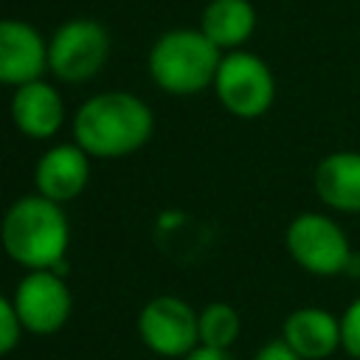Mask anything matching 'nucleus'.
Here are the masks:
<instances>
[{
	"mask_svg": "<svg viewBox=\"0 0 360 360\" xmlns=\"http://www.w3.org/2000/svg\"><path fill=\"white\" fill-rule=\"evenodd\" d=\"M284 245L298 267H304L312 276H338L346 273V264L352 259V248L340 225L323 214L307 211L298 214L284 233Z\"/></svg>",
	"mask_w": 360,
	"mask_h": 360,
	"instance_id": "nucleus-6",
	"label": "nucleus"
},
{
	"mask_svg": "<svg viewBox=\"0 0 360 360\" xmlns=\"http://www.w3.org/2000/svg\"><path fill=\"white\" fill-rule=\"evenodd\" d=\"M110 56V34L98 20L76 17L48 39V70L68 84L93 79Z\"/></svg>",
	"mask_w": 360,
	"mask_h": 360,
	"instance_id": "nucleus-5",
	"label": "nucleus"
},
{
	"mask_svg": "<svg viewBox=\"0 0 360 360\" xmlns=\"http://www.w3.org/2000/svg\"><path fill=\"white\" fill-rule=\"evenodd\" d=\"M253 360H301L281 338L278 340H270V343H264L256 354H253Z\"/></svg>",
	"mask_w": 360,
	"mask_h": 360,
	"instance_id": "nucleus-18",
	"label": "nucleus"
},
{
	"mask_svg": "<svg viewBox=\"0 0 360 360\" xmlns=\"http://www.w3.org/2000/svg\"><path fill=\"white\" fill-rule=\"evenodd\" d=\"M197 315L200 312L177 295H155L138 315V335L143 346L160 357H186L200 346Z\"/></svg>",
	"mask_w": 360,
	"mask_h": 360,
	"instance_id": "nucleus-7",
	"label": "nucleus"
},
{
	"mask_svg": "<svg viewBox=\"0 0 360 360\" xmlns=\"http://www.w3.org/2000/svg\"><path fill=\"white\" fill-rule=\"evenodd\" d=\"M318 197L346 214H360V152H332L315 169Z\"/></svg>",
	"mask_w": 360,
	"mask_h": 360,
	"instance_id": "nucleus-13",
	"label": "nucleus"
},
{
	"mask_svg": "<svg viewBox=\"0 0 360 360\" xmlns=\"http://www.w3.org/2000/svg\"><path fill=\"white\" fill-rule=\"evenodd\" d=\"M0 245L11 262L25 270H51L68 276L70 222L59 202L28 194L14 200L0 222Z\"/></svg>",
	"mask_w": 360,
	"mask_h": 360,
	"instance_id": "nucleus-1",
	"label": "nucleus"
},
{
	"mask_svg": "<svg viewBox=\"0 0 360 360\" xmlns=\"http://www.w3.org/2000/svg\"><path fill=\"white\" fill-rule=\"evenodd\" d=\"M90 183V155L79 143L51 146L34 166L37 194L65 205L76 200Z\"/></svg>",
	"mask_w": 360,
	"mask_h": 360,
	"instance_id": "nucleus-10",
	"label": "nucleus"
},
{
	"mask_svg": "<svg viewBox=\"0 0 360 360\" xmlns=\"http://www.w3.org/2000/svg\"><path fill=\"white\" fill-rule=\"evenodd\" d=\"M340 346L349 357L360 360V298H354L340 315Z\"/></svg>",
	"mask_w": 360,
	"mask_h": 360,
	"instance_id": "nucleus-17",
	"label": "nucleus"
},
{
	"mask_svg": "<svg viewBox=\"0 0 360 360\" xmlns=\"http://www.w3.org/2000/svg\"><path fill=\"white\" fill-rule=\"evenodd\" d=\"M8 112H11L17 132H22L25 138H34V141L53 138L65 124V101H62L59 90L53 84H48L45 79L14 87Z\"/></svg>",
	"mask_w": 360,
	"mask_h": 360,
	"instance_id": "nucleus-11",
	"label": "nucleus"
},
{
	"mask_svg": "<svg viewBox=\"0 0 360 360\" xmlns=\"http://www.w3.org/2000/svg\"><path fill=\"white\" fill-rule=\"evenodd\" d=\"M197 329H200V346L231 349L239 338V329H242L239 312L225 301H214V304L200 309Z\"/></svg>",
	"mask_w": 360,
	"mask_h": 360,
	"instance_id": "nucleus-15",
	"label": "nucleus"
},
{
	"mask_svg": "<svg viewBox=\"0 0 360 360\" xmlns=\"http://www.w3.org/2000/svg\"><path fill=\"white\" fill-rule=\"evenodd\" d=\"M22 332H25V329H22V323H20V318H17L14 301H8V298L0 295V357L8 354V352L20 343Z\"/></svg>",
	"mask_w": 360,
	"mask_h": 360,
	"instance_id": "nucleus-16",
	"label": "nucleus"
},
{
	"mask_svg": "<svg viewBox=\"0 0 360 360\" xmlns=\"http://www.w3.org/2000/svg\"><path fill=\"white\" fill-rule=\"evenodd\" d=\"M183 360H233L231 349H211V346H197L194 352H188Z\"/></svg>",
	"mask_w": 360,
	"mask_h": 360,
	"instance_id": "nucleus-19",
	"label": "nucleus"
},
{
	"mask_svg": "<svg viewBox=\"0 0 360 360\" xmlns=\"http://www.w3.org/2000/svg\"><path fill=\"white\" fill-rule=\"evenodd\" d=\"M48 70V45L42 34L22 20H0V84L20 87L42 79Z\"/></svg>",
	"mask_w": 360,
	"mask_h": 360,
	"instance_id": "nucleus-9",
	"label": "nucleus"
},
{
	"mask_svg": "<svg viewBox=\"0 0 360 360\" xmlns=\"http://www.w3.org/2000/svg\"><path fill=\"white\" fill-rule=\"evenodd\" d=\"M222 51L200 28H172L149 51L152 82L172 96H194L214 84Z\"/></svg>",
	"mask_w": 360,
	"mask_h": 360,
	"instance_id": "nucleus-3",
	"label": "nucleus"
},
{
	"mask_svg": "<svg viewBox=\"0 0 360 360\" xmlns=\"http://www.w3.org/2000/svg\"><path fill=\"white\" fill-rule=\"evenodd\" d=\"M14 309L25 332L31 335H56L73 309L70 290L65 276L51 270H28L14 287Z\"/></svg>",
	"mask_w": 360,
	"mask_h": 360,
	"instance_id": "nucleus-8",
	"label": "nucleus"
},
{
	"mask_svg": "<svg viewBox=\"0 0 360 360\" xmlns=\"http://www.w3.org/2000/svg\"><path fill=\"white\" fill-rule=\"evenodd\" d=\"M200 31L219 51H239L256 31V8L250 0H211L202 8Z\"/></svg>",
	"mask_w": 360,
	"mask_h": 360,
	"instance_id": "nucleus-14",
	"label": "nucleus"
},
{
	"mask_svg": "<svg viewBox=\"0 0 360 360\" xmlns=\"http://www.w3.org/2000/svg\"><path fill=\"white\" fill-rule=\"evenodd\" d=\"M281 340L301 360H323L340 346V318L321 307H298L284 318Z\"/></svg>",
	"mask_w": 360,
	"mask_h": 360,
	"instance_id": "nucleus-12",
	"label": "nucleus"
},
{
	"mask_svg": "<svg viewBox=\"0 0 360 360\" xmlns=\"http://www.w3.org/2000/svg\"><path fill=\"white\" fill-rule=\"evenodd\" d=\"M214 93L236 118H259L273 107L276 79L267 62L250 51H228L219 62Z\"/></svg>",
	"mask_w": 360,
	"mask_h": 360,
	"instance_id": "nucleus-4",
	"label": "nucleus"
},
{
	"mask_svg": "<svg viewBox=\"0 0 360 360\" xmlns=\"http://www.w3.org/2000/svg\"><path fill=\"white\" fill-rule=\"evenodd\" d=\"M155 129L152 110L127 90L87 98L73 115V138L90 158H124L138 152Z\"/></svg>",
	"mask_w": 360,
	"mask_h": 360,
	"instance_id": "nucleus-2",
	"label": "nucleus"
}]
</instances>
